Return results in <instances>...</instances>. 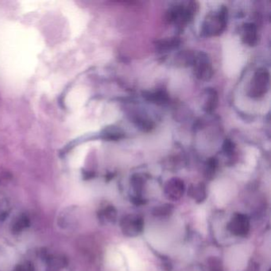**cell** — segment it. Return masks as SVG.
<instances>
[{
  "instance_id": "cell-21",
  "label": "cell",
  "mask_w": 271,
  "mask_h": 271,
  "mask_svg": "<svg viewBox=\"0 0 271 271\" xmlns=\"http://www.w3.org/2000/svg\"></svg>"
},
{
  "instance_id": "cell-17",
  "label": "cell",
  "mask_w": 271,
  "mask_h": 271,
  "mask_svg": "<svg viewBox=\"0 0 271 271\" xmlns=\"http://www.w3.org/2000/svg\"><path fill=\"white\" fill-rule=\"evenodd\" d=\"M8 204L3 197H0V219L4 218L6 213L8 212Z\"/></svg>"
},
{
  "instance_id": "cell-8",
  "label": "cell",
  "mask_w": 271,
  "mask_h": 271,
  "mask_svg": "<svg viewBox=\"0 0 271 271\" xmlns=\"http://www.w3.org/2000/svg\"><path fill=\"white\" fill-rule=\"evenodd\" d=\"M243 41L245 44L253 46L258 41V33L256 26L253 23L245 24L243 30Z\"/></svg>"
},
{
  "instance_id": "cell-4",
  "label": "cell",
  "mask_w": 271,
  "mask_h": 271,
  "mask_svg": "<svg viewBox=\"0 0 271 271\" xmlns=\"http://www.w3.org/2000/svg\"><path fill=\"white\" fill-rule=\"evenodd\" d=\"M269 73L265 69H259L255 72L251 79L249 95L254 98L262 97L267 93L269 88Z\"/></svg>"
},
{
  "instance_id": "cell-19",
  "label": "cell",
  "mask_w": 271,
  "mask_h": 271,
  "mask_svg": "<svg viewBox=\"0 0 271 271\" xmlns=\"http://www.w3.org/2000/svg\"><path fill=\"white\" fill-rule=\"evenodd\" d=\"M234 149V143L232 141L229 140V139L225 141V144H224V151H225V153L228 154V155L233 153Z\"/></svg>"
},
{
  "instance_id": "cell-3",
  "label": "cell",
  "mask_w": 271,
  "mask_h": 271,
  "mask_svg": "<svg viewBox=\"0 0 271 271\" xmlns=\"http://www.w3.org/2000/svg\"><path fill=\"white\" fill-rule=\"evenodd\" d=\"M120 228L122 234L126 236L136 237L143 232L144 220L140 215H126L121 220Z\"/></svg>"
},
{
  "instance_id": "cell-10",
  "label": "cell",
  "mask_w": 271,
  "mask_h": 271,
  "mask_svg": "<svg viewBox=\"0 0 271 271\" xmlns=\"http://www.w3.org/2000/svg\"><path fill=\"white\" fill-rule=\"evenodd\" d=\"M100 220L104 224H114L116 221L117 211L113 206H107L99 213Z\"/></svg>"
},
{
  "instance_id": "cell-18",
  "label": "cell",
  "mask_w": 271,
  "mask_h": 271,
  "mask_svg": "<svg viewBox=\"0 0 271 271\" xmlns=\"http://www.w3.org/2000/svg\"><path fill=\"white\" fill-rule=\"evenodd\" d=\"M209 267H210L211 271H222L220 262L215 258L209 261Z\"/></svg>"
},
{
  "instance_id": "cell-20",
  "label": "cell",
  "mask_w": 271,
  "mask_h": 271,
  "mask_svg": "<svg viewBox=\"0 0 271 271\" xmlns=\"http://www.w3.org/2000/svg\"><path fill=\"white\" fill-rule=\"evenodd\" d=\"M14 271H33V267L29 263H24L18 266Z\"/></svg>"
},
{
  "instance_id": "cell-2",
  "label": "cell",
  "mask_w": 271,
  "mask_h": 271,
  "mask_svg": "<svg viewBox=\"0 0 271 271\" xmlns=\"http://www.w3.org/2000/svg\"><path fill=\"white\" fill-rule=\"evenodd\" d=\"M195 11V6L192 2L188 3L187 6L176 5L168 11L167 19L169 23L178 25L187 24L190 20H192Z\"/></svg>"
},
{
  "instance_id": "cell-7",
  "label": "cell",
  "mask_w": 271,
  "mask_h": 271,
  "mask_svg": "<svg viewBox=\"0 0 271 271\" xmlns=\"http://www.w3.org/2000/svg\"><path fill=\"white\" fill-rule=\"evenodd\" d=\"M186 190V186L182 180L173 178L169 180L164 188L165 196L168 200L177 201L183 196Z\"/></svg>"
},
{
  "instance_id": "cell-13",
  "label": "cell",
  "mask_w": 271,
  "mask_h": 271,
  "mask_svg": "<svg viewBox=\"0 0 271 271\" xmlns=\"http://www.w3.org/2000/svg\"><path fill=\"white\" fill-rule=\"evenodd\" d=\"M145 185V181L141 176L135 174L131 179V186L133 191L135 193L134 196H142L143 188Z\"/></svg>"
},
{
  "instance_id": "cell-6",
  "label": "cell",
  "mask_w": 271,
  "mask_h": 271,
  "mask_svg": "<svg viewBox=\"0 0 271 271\" xmlns=\"http://www.w3.org/2000/svg\"><path fill=\"white\" fill-rule=\"evenodd\" d=\"M250 227V220L247 215L235 213L231 218L228 229L235 236L244 237L248 234Z\"/></svg>"
},
{
  "instance_id": "cell-16",
  "label": "cell",
  "mask_w": 271,
  "mask_h": 271,
  "mask_svg": "<svg viewBox=\"0 0 271 271\" xmlns=\"http://www.w3.org/2000/svg\"><path fill=\"white\" fill-rule=\"evenodd\" d=\"M179 44V41L177 39H168V40H164V41H160V43L157 44L159 49H169L170 48L177 46Z\"/></svg>"
},
{
  "instance_id": "cell-11",
  "label": "cell",
  "mask_w": 271,
  "mask_h": 271,
  "mask_svg": "<svg viewBox=\"0 0 271 271\" xmlns=\"http://www.w3.org/2000/svg\"><path fill=\"white\" fill-rule=\"evenodd\" d=\"M143 96L147 100L155 104H161L166 102L168 98L167 94L164 91H155V92H146L143 93Z\"/></svg>"
},
{
  "instance_id": "cell-9",
  "label": "cell",
  "mask_w": 271,
  "mask_h": 271,
  "mask_svg": "<svg viewBox=\"0 0 271 271\" xmlns=\"http://www.w3.org/2000/svg\"><path fill=\"white\" fill-rule=\"evenodd\" d=\"M189 195L196 203L204 202L207 198V191H206L205 186L202 183L193 185V186H190V190H189Z\"/></svg>"
},
{
  "instance_id": "cell-15",
  "label": "cell",
  "mask_w": 271,
  "mask_h": 271,
  "mask_svg": "<svg viewBox=\"0 0 271 271\" xmlns=\"http://www.w3.org/2000/svg\"><path fill=\"white\" fill-rule=\"evenodd\" d=\"M28 225L29 220L27 216H19V218L14 221V225H13V231L19 232L26 229Z\"/></svg>"
},
{
  "instance_id": "cell-12",
  "label": "cell",
  "mask_w": 271,
  "mask_h": 271,
  "mask_svg": "<svg viewBox=\"0 0 271 271\" xmlns=\"http://www.w3.org/2000/svg\"><path fill=\"white\" fill-rule=\"evenodd\" d=\"M206 92H207V100L204 104V110L208 113H211L217 106L218 96L216 91L212 88H208Z\"/></svg>"
},
{
  "instance_id": "cell-1",
  "label": "cell",
  "mask_w": 271,
  "mask_h": 271,
  "mask_svg": "<svg viewBox=\"0 0 271 271\" xmlns=\"http://www.w3.org/2000/svg\"><path fill=\"white\" fill-rule=\"evenodd\" d=\"M228 21V10L222 7L218 11L210 14L206 18L202 31L206 36L220 35L226 28Z\"/></svg>"
},
{
  "instance_id": "cell-14",
  "label": "cell",
  "mask_w": 271,
  "mask_h": 271,
  "mask_svg": "<svg viewBox=\"0 0 271 271\" xmlns=\"http://www.w3.org/2000/svg\"><path fill=\"white\" fill-rule=\"evenodd\" d=\"M173 210V208L171 204H165L155 208L153 210V215L157 217H164V216L171 215Z\"/></svg>"
},
{
  "instance_id": "cell-5",
  "label": "cell",
  "mask_w": 271,
  "mask_h": 271,
  "mask_svg": "<svg viewBox=\"0 0 271 271\" xmlns=\"http://www.w3.org/2000/svg\"><path fill=\"white\" fill-rule=\"evenodd\" d=\"M193 65L194 68V74L196 78L202 80H208L212 78L213 70L210 60L206 53L201 52L194 56Z\"/></svg>"
}]
</instances>
